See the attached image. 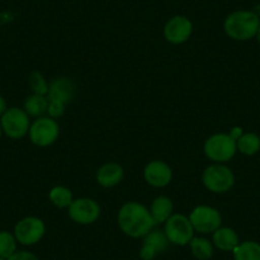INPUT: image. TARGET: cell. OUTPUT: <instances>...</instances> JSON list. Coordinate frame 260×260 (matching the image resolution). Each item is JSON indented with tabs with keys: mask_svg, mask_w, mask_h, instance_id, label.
Masks as SVG:
<instances>
[{
	"mask_svg": "<svg viewBox=\"0 0 260 260\" xmlns=\"http://www.w3.org/2000/svg\"><path fill=\"white\" fill-rule=\"evenodd\" d=\"M165 235L169 239L170 244L185 246L189 245L194 237V229L187 217L182 214H172L165 222Z\"/></svg>",
	"mask_w": 260,
	"mask_h": 260,
	"instance_id": "8992f818",
	"label": "cell"
},
{
	"mask_svg": "<svg viewBox=\"0 0 260 260\" xmlns=\"http://www.w3.org/2000/svg\"><path fill=\"white\" fill-rule=\"evenodd\" d=\"M144 179L154 187L167 186L172 180V170L166 162L152 161L144 169Z\"/></svg>",
	"mask_w": 260,
	"mask_h": 260,
	"instance_id": "4fadbf2b",
	"label": "cell"
},
{
	"mask_svg": "<svg viewBox=\"0 0 260 260\" xmlns=\"http://www.w3.org/2000/svg\"><path fill=\"white\" fill-rule=\"evenodd\" d=\"M3 133L12 139H21L29 132V116L24 110L11 107L0 117Z\"/></svg>",
	"mask_w": 260,
	"mask_h": 260,
	"instance_id": "277c9868",
	"label": "cell"
},
{
	"mask_svg": "<svg viewBox=\"0 0 260 260\" xmlns=\"http://www.w3.org/2000/svg\"><path fill=\"white\" fill-rule=\"evenodd\" d=\"M172 209H174V204H172L171 199L161 195V197L154 199L149 212H151L154 223L158 224L165 223L172 216Z\"/></svg>",
	"mask_w": 260,
	"mask_h": 260,
	"instance_id": "e0dca14e",
	"label": "cell"
},
{
	"mask_svg": "<svg viewBox=\"0 0 260 260\" xmlns=\"http://www.w3.org/2000/svg\"><path fill=\"white\" fill-rule=\"evenodd\" d=\"M46 112H49V115L51 119H57V117H61L65 112V105L61 104V102L49 101V106H47Z\"/></svg>",
	"mask_w": 260,
	"mask_h": 260,
	"instance_id": "d4e9b609",
	"label": "cell"
},
{
	"mask_svg": "<svg viewBox=\"0 0 260 260\" xmlns=\"http://www.w3.org/2000/svg\"><path fill=\"white\" fill-rule=\"evenodd\" d=\"M47 106H49V100L46 96H41V94H31L24 101V111L28 114V116L40 117L47 111Z\"/></svg>",
	"mask_w": 260,
	"mask_h": 260,
	"instance_id": "ffe728a7",
	"label": "cell"
},
{
	"mask_svg": "<svg viewBox=\"0 0 260 260\" xmlns=\"http://www.w3.org/2000/svg\"><path fill=\"white\" fill-rule=\"evenodd\" d=\"M165 37L169 42L175 45L184 44L192 34V23L187 17L175 16L165 26Z\"/></svg>",
	"mask_w": 260,
	"mask_h": 260,
	"instance_id": "8fae6325",
	"label": "cell"
},
{
	"mask_svg": "<svg viewBox=\"0 0 260 260\" xmlns=\"http://www.w3.org/2000/svg\"><path fill=\"white\" fill-rule=\"evenodd\" d=\"M256 40H257V42H259V45H260V27H259V29H257V34H256Z\"/></svg>",
	"mask_w": 260,
	"mask_h": 260,
	"instance_id": "f1b7e54d",
	"label": "cell"
},
{
	"mask_svg": "<svg viewBox=\"0 0 260 260\" xmlns=\"http://www.w3.org/2000/svg\"><path fill=\"white\" fill-rule=\"evenodd\" d=\"M203 184L209 191L217 192H226L234 186L235 176L231 170L227 166L221 164L211 165L207 167L203 172Z\"/></svg>",
	"mask_w": 260,
	"mask_h": 260,
	"instance_id": "5b68a950",
	"label": "cell"
},
{
	"mask_svg": "<svg viewBox=\"0 0 260 260\" xmlns=\"http://www.w3.org/2000/svg\"><path fill=\"white\" fill-rule=\"evenodd\" d=\"M237 151V144L229 134H214L204 143V153L212 161L223 164L230 161Z\"/></svg>",
	"mask_w": 260,
	"mask_h": 260,
	"instance_id": "3957f363",
	"label": "cell"
},
{
	"mask_svg": "<svg viewBox=\"0 0 260 260\" xmlns=\"http://www.w3.org/2000/svg\"><path fill=\"white\" fill-rule=\"evenodd\" d=\"M49 198L54 206L57 208H69L73 202V194L65 186H55L50 190Z\"/></svg>",
	"mask_w": 260,
	"mask_h": 260,
	"instance_id": "7402d4cb",
	"label": "cell"
},
{
	"mask_svg": "<svg viewBox=\"0 0 260 260\" xmlns=\"http://www.w3.org/2000/svg\"><path fill=\"white\" fill-rule=\"evenodd\" d=\"M13 234L17 242L24 246H31L42 240L45 235V224L37 217H26L16 224Z\"/></svg>",
	"mask_w": 260,
	"mask_h": 260,
	"instance_id": "9c48e42d",
	"label": "cell"
},
{
	"mask_svg": "<svg viewBox=\"0 0 260 260\" xmlns=\"http://www.w3.org/2000/svg\"><path fill=\"white\" fill-rule=\"evenodd\" d=\"M0 260H8V259H6V257H0Z\"/></svg>",
	"mask_w": 260,
	"mask_h": 260,
	"instance_id": "4dcf8cb0",
	"label": "cell"
},
{
	"mask_svg": "<svg viewBox=\"0 0 260 260\" xmlns=\"http://www.w3.org/2000/svg\"><path fill=\"white\" fill-rule=\"evenodd\" d=\"M169 244L170 241L166 235H165V232L158 231V230H156V231L152 230L148 235L144 236V241L141 247V251H139V256L143 260H153L157 254L167 249Z\"/></svg>",
	"mask_w": 260,
	"mask_h": 260,
	"instance_id": "7c38bea8",
	"label": "cell"
},
{
	"mask_svg": "<svg viewBox=\"0 0 260 260\" xmlns=\"http://www.w3.org/2000/svg\"><path fill=\"white\" fill-rule=\"evenodd\" d=\"M29 87H31L34 93L41 94V96H45L49 92V84H47L42 74L39 73V72H34L29 76Z\"/></svg>",
	"mask_w": 260,
	"mask_h": 260,
	"instance_id": "cb8c5ba5",
	"label": "cell"
},
{
	"mask_svg": "<svg viewBox=\"0 0 260 260\" xmlns=\"http://www.w3.org/2000/svg\"><path fill=\"white\" fill-rule=\"evenodd\" d=\"M101 214V208L89 198H79L72 202L69 206V216L78 224H91L99 219Z\"/></svg>",
	"mask_w": 260,
	"mask_h": 260,
	"instance_id": "30bf717a",
	"label": "cell"
},
{
	"mask_svg": "<svg viewBox=\"0 0 260 260\" xmlns=\"http://www.w3.org/2000/svg\"><path fill=\"white\" fill-rule=\"evenodd\" d=\"M229 136L231 137L232 139H235V141H237V139L242 136V129L241 127H232Z\"/></svg>",
	"mask_w": 260,
	"mask_h": 260,
	"instance_id": "4316f807",
	"label": "cell"
},
{
	"mask_svg": "<svg viewBox=\"0 0 260 260\" xmlns=\"http://www.w3.org/2000/svg\"><path fill=\"white\" fill-rule=\"evenodd\" d=\"M17 251V240L14 234L0 231V257L9 259Z\"/></svg>",
	"mask_w": 260,
	"mask_h": 260,
	"instance_id": "603a6c76",
	"label": "cell"
},
{
	"mask_svg": "<svg viewBox=\"0 0 260 260\" xmlns=\"http://www.w3.org/2000/svg\"><path fill=\"white\" fill-rule=\"evenodd\" d=\"M74 83L69 78H56L51 82L49 86V92H47V100L49 101L61 102L67 105L71 102L74 97Z\"/></svg>",
	"mask_w": 260,
	"mask_h": 260,
	"instance_id": "5bb4252c",
	"label": "cell"
},
{
	"mask_svg": "<svg viewBox=\"0 0 260 260\" xmlns=\"http://www.w3.org/2000/svg\"><path fill=\"white\" fill-rule=\"evenodd\" d=\"M122 177H124V169L115 162L101 166L96 174L97 182L104 187H112L120 184Z\"/></svg>",
	"mask_w": 260,
	"mask_h": 260,
	"instance_id": "9a60e30c",
	"label": "cell"
},
{
	"mask_svg": "<svg viewBox=\"0 0 260 260\" xmlns=\"http://www.w3.org/2000/svg\"><path fill=\"white\" fill-rule=\"evenodd\" d=\"M194 231L201 234H212L221 227L222 217L216 208L208 206H199L192 209L189 217Z\"/></svg>",
	"mask_w": 260,
	"mask_h": 260,
	"instance_id": "52a82bcc",
	"label": "cell"
},
{
	"mask_svg": "<svg viewBox=\"0 0 260 260\" xmlns=\"http://www.w3.org/2000/svg\"><path fill=\"white\" fill-rule=\"evenodd\" d=\"M117 223L125 235L134 239L144 237L156 226L151 212L141 203L129 202L120 208Z\"/></svg>",
	"mask_w": 260,
	"mask_h": 260,
	"instance_id": "6da1fadb",
	"label": "cell"
},
{
	"mask_svg": "<svg viewBox=\"0 0 260 260\" xmlns=\"http://www.w3.org/2000/svg\"><path fill=\"white\" fill-rule=\"evenodd\" d=\"M8 260H40V259L34 254V252L27 251V250H21V251L17 250V251L14 252Z\"/></svg>",
	"mask_w": 260,
	"mask_h": 260,
	"instance_id": "484cf974",
	"label": "cell"
},
{
	"mask_svg": "<svg viewBox=\"0 0 260 260\" xmlns=\"http://www.w3.org/2000/svg\"><path fill=\"white\" fill-rule=\"evenodd\" d=\"M29 139L39 147L51 146L59 137V125L51 117H39L29 126Z\"/></svg>",
	"mask_w": 260,
	"mask_h": 260,
	"instance_id": "ba28073f",
	"label": "cell"
},
{
	"mask_svg": "<svg viewBox=\"0 0 260 260\" xmlns=\"http://www.w3.org/2000/svg\"><path fill=\"white\" fill-rule=\"evenodd\" d=\"M189 245L190 250H191V254L198 260H208L213 255L214 245L208 239H204V237H192Z\"/></svg>",
	"mask_w": 260,
	"mask_h": 260,
	"instance_id": "ac0fdd59",
	"label": "cell"
},
{
	"mask_svg": "<svg viewBox=\"0 0 260 260\" xmlns=\"http://www.w3.org/2000/svg\"><path fill=\"white\" fill-rule=\"evenodd\" d=\"M260 27V18L255 12H232L224 19L223 28L229 37L236 41H247L256 36Z\"/></svg>",
	"mask_w": 260,
	"mask_h": 260,
	"instance_id": "7a4b0ae2",
	"label": "cell"
},
{
	"mask_svg": "<svg viewBox=\"0 0 260 260\" xmlns=\"http://www.w3.org/2000/svg\"><path fill=\"white\" fill-rule=\"evenodd\" d=\"M213 245L222 251H234L240 244L239 235L230 227H219L213 232Z\"/></svg>",
	"mask_w": 260,
	"mask_h": 260,
	"instance_id": "2e32d148",
	"label": "cell"
},
{
	"mask_svg": "<svg viewBox=\"0 0 260 260\" xmlns=\"http://www.w3.org/2000/svg\"><path fill=\"white\" fill-rule=\"evenodd\" d=\"M3 136V129H2V124H0V138Z\"/></svg>",
	"mask_w": 260,
	"mask_h": 260,
	"instance_id": "f546056e",
	"label": "cell"
},
{
	"mask_svg": "<svg viewBox=\"0 0 260 260\" xmlns=\"http://www.w3.org/2000/svg\"><path fill=\"white\" fill-rule=\"evenodd\" d=\"M236 144H237V149H239L242 154L252 156V154L259 152L260 138L259 136H256V134L254 133L242 134V136L236 141Z\"/></svg>",
	"mask_w": 260,
	"mask_h": 260,
	"instance_id": "44dd1931",
	"label": "cell"
},
{
	"mask_svg": "<svg viewBox=\"0 0 260 260\" xmlns=\"http://www.w3.org/2000/svg\"><path fill=\"white\" fill-rule=\"evenodd\" d=\"M7 109H8V107H7L6 100H4L3 96H0V117H2V115L7 111Z\"/></svg>",
	"mask_w": 260,
	"mask_h": 260,
	"instance_id": "83f0119b",
	"label": "cell"
},
{
	"mask_svg": "<svg viewBox=\"0 0 260 260\" xmlns=\"http://www.w3.org/2000/svg\"><path fill=\"white\" fill-rule=\"evenodd\" d=\"M232 252L234 260H260V244L255 241L240 242Z\"/></svg>",
	"mask_w": 260,
	"mask_h": 260,
	"instance_id": "d6986e66",
	"label": "cell"
}]
</instances>
